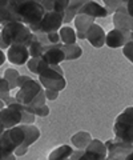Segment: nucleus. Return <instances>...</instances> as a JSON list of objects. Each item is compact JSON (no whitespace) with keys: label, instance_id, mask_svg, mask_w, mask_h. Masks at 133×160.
I'll list each match as a JSON object with an SVG mask.
<instances>
[{"label":"nucleus","instance_id":"nucleus-1","mask_svg":"<svg viewBox=\"0 0 133 160\" xmlns=\"http://www.w3.org/2000/svg\"><path fill=\"white\" fill-rule=\"evenodd\" d=\"M16 100L27 108H36L45 104V88L41 86L40 82L31 79L27 75H21L19 79Z\"/></svg>","mask_w":133,"mask_h":160},{"label":"nucleus","instance_id":"nucleus-2","mask_svg":"<svg viewBox=\"0 0 133 160\" xmlns=\"http://www.w3.org/2000/svg\"><path fill=\"white\" fill-rule=\"evenodd\" d=\"M9 7L19 18V22L28 27L36 26L45 15V8L36 0H9Z\"/></svg>","mask_w":133,"mask_h":160},{"label":"nucleus","instance_id":"nucleus-3","mask_svg":"<svg viewBox=\"0 0 133 160\" xmlns=\"http://www.w3.org/2000/svg\"><path fill=\"white\" fill-rule=\"evenodd\" d=\"M2 38L4 43L8 47L11 46H26L31 43L32 39V31L27 24L21 22H12L8 24H4L2 27Z\"/></svg>","mask_w":133,"mask_h":160},{"label":"nucleus","instance_id":"nucleus-4","mask_svg":"<svg viewBox=\"0 0 133 160\" xmlns=\"http://www.w3.org/2000/svg\"><path fill=\"white\" fill-rule=\"evenodd\" d=\"M37 76H39V82L41 83V86L45 89H52V91L60 92L67 86V80L64 78V71L60 66L47 64Z\"/></svg>","mask_w":133,"mask_h":160},{"label":"nucleus","instance_id":"nucleus-5","mask_svg":"<svg viewBox=\"0 0 133 160\" xmlns=\"http://www.w3.org/2000/svg\"><path fill=\"white\" fill-rule=\"evenodd\" d=\"M113 133L117 140L133 144V106L128 107L116 118Z\"/></svg>","mask_w":133,"mask_h":160},{"label":"nucleus","instance_id":"nucleus-6","mask_svg":"<svg viewBox=\"0 0 133 160\" xmlns=\"http://www.w3.org/2000/svg\"><path fill=\"white\" fill-rule=\"evenodd\" d=\"M64 13H59L55 11L45 12L41 22L36 26L29 27L32 32H40V33H51V32H59L60 28L64 26Z\"/></svg>","mask_w":133,"mask_h":160},{"label":"nucleus","instance_id":"nucleus-7","mask_svg":"<svg viewBox=\"0 0 133 160\" xmlns=\"http://www.w3.org/2000/svg\"><path fill=\"white\" fill-rule=\"evenodd\" d=\"M23 113L24 106L19 102L6 106L0 111V123L4 126V128H13L16 126H20L23 122Z\"/></svg>","mask_w":133,"mask_h":160},{"label":"nucleus","instance_id":"nucleus-8","mask_svg":"<svg viewBox=\"0 0 133 160\" xmlns=\"http://www.w3.org/2000/svg\"><path fill=\"white\" fill-rule=\"evenodd\" d=\"M105 146L108 149V160H121L129 153L133 152V144L121 142V140L109 139L105 142Z\"/></svg>","mask_w":133,"mask_h":160},{"label":"nucleus","instance_id":"nucleus-9","mask_svg":"<svg viewBox=\"0 0 133 160\" xmlns=\"http://www.w3.org/2000/svg\"><path fill=\"white\" fill-rule=\"evenodd\" d=\"M107 156L108 149L105 143H102L98 139H92V142L84 149V153H83L80 160H105Z\"/></svg>","mask_w":133,"mask_h":160},{"label":"nucleus","instance_id":"nucleus-10","mask_svg":"<svg viewBox=\"0 0 133 160\" xmlns=\"http://www.w3.org/2000/svg\"><path fill=\"white\" fill-rule=\"evenodd\" d=\"M20 126L23 128L24 133H26V139H24V143L21 146L15 151L16 156H24V155L27 153L28 148L35 142H37L39 138H40V129L36 126H33V124H20Z\"/></svg>","mask_w":133,"mask_h":160},{"label":"nucleus","instance_id":"nucleus-11","mask_svg":"<svg viewBox=\"0 0 133 160\" xmlns=\"http://www.w3.org/2000/svg\"><path fill=\"white\" fill-rule=\"evenodd\" d=\"M113 26L121 31H131L133 32V18L129 15L126 6H121L113 13Z\"/></svg>","mask_w":133,"mask_h":160},{"label":"nucleus","instance_id":"nucleus-12","mask_svg":"<svg viewBox=\"0 0 133 160\" xmlns=\"http://www.w3.org/2000/svg\"><path fill=\"white\" fill-rule=\"evenodd\" d=\"M7 59L8 62L16 66H23L28 63L29 60V51L26 46H11L7 51Z\"/></svg>","mask_w":133,"mask_h":160},{"label":"nucleus","instance_id":"nucleus-13","mask_svg":"<svg viewBox=\"0 0 133 160\" xmlns=\"http://www.w3.org/2000/svg\"><path fill=\"white\" fill-rule=\"evenodd\" d=\"M61 46L63 43L59 44V46H47L41 55L44 62H47L48 64H53V66H59L61 62H64L65 53H64Z\"/></svg>","mask_w":133,"mask_h":160},{"label":"nucleus","instance_id":"nucleus-14","mask_svg":"<svg viewBox=\"0 0 133 160\" xmlns=\"http://www.w3.org/2000/svg\"><path fill=\"white\" fill-rule=\"evenodd\" d=\"M93 24H95V18L93 16L84 15V13H78L75 18V28H76L77 39H81V40L87 39V33Z\"/></svg>","mask_w":133,"mask_h":160},{"label":"nucleus","instance_id":"nucleus-15","mask_svg":"<svg viewBox=\"0 0 133 160\" xmlns=\"http://www.w3.org/2000/svg\"><path fill=\"white\" fill-rule=\"evenodd\" d=\"M87 40L89 42L91 46H93L95 48H101L107 42V33L104 32V29H102L101 26H98V24L95 23L87 33Z\"/></svg>","mask_w":133,"mask_h":160},{"label":"nucleus","instance_id":"nucleus-16","mask_svg":"<svg viewBox=\"0 0 133 160\" xmlns=\"http://www.w3.org/2000/svg\"><path fill=\"white\" fill-rule=\"evenodd\" d=\"M78 13L89 15V16H93L95 19L109 16V12L107 11V8L100 6V4H98L97 2H95V0H88L84 6H83V8L78 11Z\"/></svg>","mask_w":133,"mask_h":160},{"label":"nucleus","instance_id":"nucleus-17","mask_svg":"<svg viewBox=\"0 0 133 160\" xmlns=\"http://www.w3.org/2000/svg\"><path fill=\"white\" fill-rule=\"evenodd\" d=\"M92 135L87 131H80L75 133L71 138V144L72 147H75V149H85L88 147V144L92 142Z\"/></svg>","mask_w":133,"mask_h":160},{"label":"nucleus","instance_id":"nucleus-18","mask_svg":"<svg viewBox=\"0 0 133 160\" xmlns=\"http://www.w3.org/2000/svg\"><path fill=\"white\" fill-rule=\"evenodd\" d=\"M88 2V0H69V6H68L67 11H65V16H64V24H68L72 22V19H75L78 11L83 8V6Z\"/></svg>","mask_w":133,"mask_h":160},{"label":"nucleus","instance_id":"nucleus-19","mask_svg":"<svg viewBox=\"0 0 133 160\" xmlns=\"http://www.w3.org/2000/svg\"><path fill=\"white\" fill-rule=\"evenodd\" d=\"M73 152L72 146H68V144H63V146L55 148L53 151H51V153L48 155V160H67L71 158V155Z\"/></svg>","mask_w":133,"mask_h":160},{"label":"nucleus","instance_id":"nucleus-20","mask_svg":"<svg viewBox=\"0 0 133 160\" xmlns=\"http://www.w3.org/2000/svg\"><path fill=\"white\" fill-rule=\"evenodd\" d=\"M47 46H44V44L40 42V40L37 39V36L35 33L32 32V39H31V43L28 44V51H29V56L31 58H39L41 56L44 49H45Z\"/></svg>","mask_w":133,"mask_h":160},{"label":"nucleus","instance_id":"nucleus-21","mask_svg":"<svg viewBox=\"0 0 133 160\" xmlns=\"http://www.w3.org/2000/svg\"><path fill=\"white\" fill-rule=\"evenodd\" d=\"M59 35H60L63 44H75L77 40L76 31L69 26H63L60 28V31H59Z\"/></svg>","mask_w":133,"mask_h":160},{"label":"nucleus","instance_id":"nucleus-22","mask_svg":"<svg viewBox=\"0 0 133 160\" xmlns=\"http://www.w3.org/2000/svg\"><path fill=\"white\" fill-rule=\"evenodd\" d=\"M64 53H65V60H76L83 55V48L78 44H63L61 46Z\"/></svg>","mask_w":133,"mask_h":160},{"label":"nucleus","instance_id":"nucleus-23","mask_svg":"<svg viewBox=\"0 0 133 160\" xmlns=\"http://www.w3.org/2000/svg\"><path fill=\"white\" fill-rule=\"evenodd\" d=\"M12 22H19V18L11 9L9 4L8 6H4V7H0V24L4 26V24H8Z\"/></svg>","mask_w":133,"mask_h":160},{"label":"nucleus","instance_id":"nucleus-24","mask_svg":"<svg viewBox=\"0 0 133 160\" xmlns=\"http://www.w3.org/2000/svg\"><path fill=\"white\" fill-rule=\"evenodd\" d=\"M21 75L19 73L17 69L15 68H7L6 71H4V79L8 82L9 87L11 89H17V84H19V79H20Z\"/></svg>","mask_w":133,"mask_h":160},{"label":"nucleus","instance_id":"nucleus-25","mask_svg":"<svg viewBox=\"0 0 133 160\" xmlns=\"http://www.w3.org/2000/svg\"><path fill=\"white\" fill-rule=\"evenodd\" d=\"M102 2H104V7L109 12V15H113L121 6H126L122 3V0H102Z\"/></svg>","mask_w":133,"mask_h":160},{"label":"nucleus","instance_id":"nucleus-26","mask_svg":"<svg viewBox=\"0 0 133 160\" xmlns=\"http://www.w3.org/2000/svg\"><path fill=\"white\" fill-rule=\"evenodd\" d=\"M68 6H69V0H53V11L55 12L65 15Z\"/></svg>","mask_w":133,"mask_h":160},{"label":"nucleus","instance_id":"nucleus-27","mask_svg":"<svg viewBox=\"0 0 133 160\" xmlns=\"http://www.w3.org/2000/svg\"><path fill=\"white\" fill-rule=\"evenodd\" d=\"M27 109H28L29 112H32L33 115H36V116H40V118H45V116H48V115H49V112H51V109H49V107L47 106V104H44V106H41V107L27 108Z\"/></svg>","mask_w":133,"mask_h":160},{"label":"nucleus","instance_id":"nucleus-28","mask_svg":"<svg viewBox=\"0 0 133 160\" xmlns=\"http://www.w3.org/2000/svg\"><path fill=\"white\" fill-rule=\"evenodd\" d=\"M40 60H41V56H39V58H31V59L28 60L27 67H28V69L32 73H35V75L39 73V66H40Z\"/></svg>","mask_w":133,"mask_h":160},{"label":"nucleus","instance_id":"nucleus-29","mask_svg":"<svg viewBox=\"0 0 133 160\" xmlns=\"http://www.w3.org/2000/svg\"><path fill=\"white\" fill-rule=\"evenodd\" d=\"M122 53L124 56L129 60L131 63H133V42L126 43L124 47H122Z\"/></svg>","mask_w":133,"mask_h":160},{"label":"nucleus","instance_id":"nucleus-30","mask_svg":"<svg viewBox=\"0 0 133 160\" xmlns=\"http://www.w3.org/2000/svg\"><path fill=\"white\" fill-rule=\"evenodd\" d=\"M9 92H11V87H9L8 82L4 78H0V93H4L9 96Z\"/></svg>","mask_w":133,"mask_h":160},{"label":"nucleus","instance_id":"nucleus-31","mask_svg":"<svg viewBox=\"0 0 133 160\" xmlns=\"http://www.w3.org/2000/svg\"><path fill=\"white\" fill-rule=\"evenodd\" d=\"M45 98H47V100L53 102V100H56L59 98V92L57 91H52V89H45Z\"/></svg>","mask_w":133,"mask_h":160},{"label":"nucleus","instance_id":"nucleus-32","mask_svg":"<svg viewBox=\"0 0 133 160\" xmlns=\"http://www.w3.org/2000/svg\"><path fill=\"white\" fill-rule=\"evenodd\" d=\"M83 153H84V149H73L69 160H80V158L83 156Z\"/></svg>","mask_w":133,"mask_h":160},{"label":"nucleus","instance_id":"nucleus-33","mask_svg":"<svg viewBox=\"0 0 133 160\" xmlns=\"http://www.w3.org/2000/svg\"><path fill=\"white\" fill-rule=\"evenodd\" d=\"M7 60V55L3 52V49H0V67L4 64V62Z\"/></svg>","mask_w":133,"mask_h":160},{"label":"nucleus","instance_id":"nucleus-34","mask_svg":"<svg viewBox=\"0 0 133 160\" xmlns=\"http://www.w3.org/2000/svg\"><path fill=\"white\" fill-rule=\"evenodd\" d=\"M16 102H17L16 98H12V96H9V98H7L6 100H4L6 106H9V104H13V103H16Z\"/></svg>","mask_w":133,"mask_h":160},{"label":"nucleus","instance_id":"nucleus-35","mask_svg":"<svg viewBox=\"0 0 133 160\" xmlns=\"http://www.w3.org/2000/svg\"><path fill=\"white\" fill-rule=\"evenodd\" d=\"M126 9H128V12H129L131 16L133 18V0H131V2L126 4Z\"/></svg>","mask_w":133,"mask_h":160},{"label":"nucleus","instance_id":"nucleus-36","mask_svg":"<svg viewBox=\"0 0 133 160\" xmlns=\"http://www.w3.org/2000/svg\"><path fill=\"white\" fill-rule=\"evenodd\" d=\"M8 49L9 47L7 46V44L6 43H4V40H3V38H2V33H0V49Z\"/></svg>","mask_w":133,"mask_h":160},{"label":"nucleus","instance_id":"nucleus-37","mask_svg":"<svg viewBox=\"0 0 133 160\" xmlns=\"http://www.w3.org/2000/svg\"><path fill=\"white\" fill-rule=\"evenodd\" d=\"M8 4H9V0H0V7L8 6Z\"/></svg>","mask_w":133,"mask_h":160},{"label":"nucleus","instance_id":"nucleus-38","mask_svg":"<svg viewBox=\"0 0 133 160\" xmlns=\"http://www.w3.org/2000/svg\"><path fill=\"white\" fill-rule=\"evenodd\" d=\"M124 160H133V152H132V153H129L128 156H125V158H124Z\"/></svg>","mask_w":133,"mask_h":160},{"label":"nucleus","instance_id":"nucleus-39","mask_svg":"<svg viewBox=\"0 0 133 160\" xmlns=\"http://www.w3.org/2000/svg\"><path fill=\"white\" fill-rule=\"evenodd\" d=\"M4 107H6V103H4V102H3V100H2V99H0V111H2V109H3Z\"/></svg>","mask_w":133,"mask_h":160},{"label":"nucleus","instance_id":"nucleus-40","mask_svg":"<svg viewBox=\"0 0 133 160\" xmlns=\"http://www.w3.org/2000/svg\"><path fill=\"white\" fill-rule=\"evenodd\" d=\"M4 129H6V128H4V126H3L2 123H0V136H2V133L4 132Z\"/></svg>","mask_w":133,"mask_h":160},{"label":"nucleus","instance_id":"nucleus-41","mask_svg":"<svg viewBox=\"0 0 133 160\" xmlns=\"http://www.w3.org/2000/svg\"><path fill=\"white\" fill-rule=\"evenodd\" d=\"M129 2H131V0H122V3H124V4H128Z\"/></svg>","mask_w":133,"mask_h":160},{"label":"nucleus","instance_id":"nucleus-42","mask_svg":"<svg viewBox=\"0 0 133 160\" xmlns=\"http://www.w3.org/2000/svg\"><path fill=\"white\" fill-rule=\"evenodd\" d=\"M67 160H69V159H67Z\"/></svg>","mask_w":133,"mask_h":160},{"label":"nucleus","instance_id":"nucleus-43","mask_svg":"<svg viewBox=\"0 0 133 160\" xmlns=\"http://www.w3.org/2000/svg\"><path fill=\"white\" fill-rule=\"evenodd\" d=\"M121 160H124V159H121Z\"/></svg>","mask_w":133,"mask_h":160},{"label":"nucleus","instance_id":"nucleus-44","mask_svg":"<svg viewBox=\"0 0 133 160\" xmlns=\"http://www.w3.org/2000/svg\"><path fill=\"white\" fill-rule=\"evenodd\" d=\"M105 160H108V159H105Z\"/></svg>","mask_w":133,"mask_h":160},{"label":"nucleus","instance_id":"nucleus-45","mask_svg":"<svg viewBox=\"0 0 133 160\" xmlns=\"http://www.w3.org/2000/svg\"><path fill=\"white\" fill-rule=\"evenodd\" d=\"M36 2H37V0H36Z\"/></svg>","mask_w":133,"mask_h":160}]
</instances>
